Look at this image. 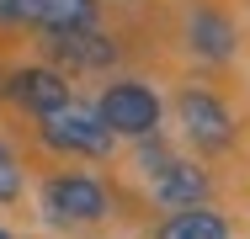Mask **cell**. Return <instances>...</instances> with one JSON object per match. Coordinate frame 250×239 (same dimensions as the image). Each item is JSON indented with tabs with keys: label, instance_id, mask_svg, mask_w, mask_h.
Masks as SVG:
<instances>
[{
	"label": "cell",
	"instance_id": "7",
	"mask_svg": "<svg viewBox=\"0 0 250 239\" xmlns=\"http://www.w3.org/2000/svg\"><path fill=\"white\" fill-rule=\"evenodd\" d=\"M21 5V21L43 27V32H85L96 27V0H16Z\"/></svg>",
	"mask_w": 250,
	"mask_h": 239
},
{
	"label": "cell",
	"instance_id": "4",
	"mask_svg": "<svg viewBox=\"0 0 250 239\" xmlns=\"http://www.w3.org/2000/svg\"><path fill=\"white\" fill-rule=\"evenodd\" d=\"M43 213L53 223H101L106 218V186L96 176H80V170H64L43 181Z\"/></svg>",
	"mask_w": 250,
	"mask_h": 239
},
{
	"label": "cell",
	"instance_id": "11",
	"mask_svg": "<svg viewBox=\"0 0 250 239\" xmlns=\"http://www.w3.org/2000/svg\"><path fill=\"white\" fill-rule=\"evenodd\" d=\"M21 197V165H16V154L0 143V202H16Z\"/></svg>",
	"mask_w": 250,
	"mask_h": 239
},
{
	"label": "cell",
	"instance_id": "13",
	"mask_svg": "<svg viewBox=\"0 0 250 239\" xmlns=\"http://www.w3.org/2000/svg\"><path fill=\"white\" fill-rule=\"evenodd\" d=\"M0 239H11V234H5V229H0Z\"/></svg>",
	"mask_w": 250,
	"mask_h": 239
},
{
	"label": "cell",
	"instance_id": "5",
	"mask_svg": "<svg viewBox=\"0 0 250 239\" xmlns=\"http://www.w3.org/2000/svg\"><path fill=\"white\" fill-rule=\"evenodd\" d=\"M176 112H181V128H187V139L197 143L202 154H224V149L234 143V117H229V106H224L213 91H197V85H187V91L176 96Z\"/></svg>",
	"mask_w": 250,
	"mask_h": 239
},
{
	"label": "cell",
	"instance_id": "8",
	"mask_svg": "<svg viewBox=\"0 0 250 239\" xmlns=\"http://www.w3.org/2000/svg\"><path fill=\"white\" fill-rule=\"evenodd\" d=\"M11 96H16V106H27L32 117H48L53 106H64L69 101V85H64V75L59 69H16L11 75Z\"/></svg>",
	"mask_w": 250,
	"mask_h": 239
},
{
	"label": "cell",
	"instance_id": "10",
	"mask_svg": "<svg viewBox=\"0 0 250 239\" xmlns=\"http://www.w3.org/2000/svg\"><path fill=\"white\" fill-rule=\"evenodd\" d=\"M154 239H229V218L213 213L208 202L202 207H181V213H170L154 229Z\"/></svg>",
	"mask_w": 250,
	"mask_h": 239
},
{
	"label": "cell",
	"instance_id": "3",
	"mask_svg": "<svg viewBox=\"0 0 250 239\" xmlns=\"http://www.w3.org/2000/svg\"><path fill=\"white\" fill-rule=\"evenodd\" d=\"M139 159H144V176H149L154 202H165L170 213H181V207H202V202H208V176H202L192 159L170 154L165 143H144Z\"/></svg>",
	"mask_w": 250,
	"mask_h": 239
},
{
	"label": "cell",
	"instance_id": "2",
	"mask_svg": "<svg viewBox=\"0 0 250 239\" xmlns=\"http://www.w3.org/2000/svg\"><path fill=\"white\" fill-rule=\"evenodd\" d=\"M96 117L112 139H154L160 128V96L144 80H112L96 101Z\"/></svg>",
	"mask_w": 250,
	"mask_h": 239
},
{
	"label": "cell",
	"instance_id": "1",
	"mask_svg": "<svg viewBox=\"0 0 250 239\" xmlns=\"http://www.w3.org/2000/svg\"><path fill=\"white\" fill-rule=\"evenodd\" d=\"M43 122V143L59 149V154H80V159H101V154H112V133H106V122L96 117V106H85V101H64V106H53L48 117H38Z\"/></svg>",
	"mask_w": 250,
	"mask_h": 239
},
{
	"label": "cell",
	"instance_id": "12",
	"mask_svg": "<svg viewBox=\"0 0 250 239\" xmlns=\"http://www.w3.org/2000/svg\"><path fill=\"white\" fill-rule=\"evenodd\" d=\"M0 27H21V5L16 0H0Z\"/></svg>",
	"mask_w": 250,
	"mask_h": 239
},
{
	"label": "cell",
	"instance_id": "6",
	"mask_svg": "<svg viewBox=\"0 0 250 239\" xmlns=\"http://www.w3.org/2000/svg\"><path fill=\"white\" fill-rule=\"evenodd\" d=\"M43 48L64 69H106V64H117V43L101 38L96 27H85V32H53Z\"/></svg>",
	"mask_w": 250,
	"mask_h": 239
},
{
	"label": "cell",
	"instance_id": "9",
	"mask_svg": "<svg viewBox=\"0 0 250 239\" xmlns=\"http://www.w3.org/2000/svg\"><path fill=\"white\" fill-rule=\"evenodd\" d=\"M187 38H192V53L224 64V59L234 53V21H229L224 11H213V5H197L192 21H187Z\"/></svg>",
	"mask_w": 250,
	"mask_h": 239
}]
</instances>
